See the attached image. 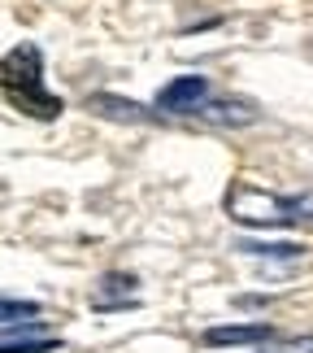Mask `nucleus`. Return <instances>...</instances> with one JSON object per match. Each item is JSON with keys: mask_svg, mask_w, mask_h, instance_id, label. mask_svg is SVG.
<instances>
[{"mask_svg": "<svg viewBox=\"0 0 313 353\" xmlns=\"http://www.w3.org/2000/svg\"><path fill=\"white\" fill-rule=\"evenodd\" d=\"M261 353H313V336H292V341H270Z\"/></svg>", "mask_w": 313, "mask_h": 353, "instance_id": "11", "label": "nucleus"}, {"mask_svg": "<svg viewBox=\"0 0 313 353\" xmlns=\"http://www.w3.org/2000/svg\"><path fill=\"white\" fill-rule=\"evenodd\" d=\"M205 101H209V79L205 74H179L157 92V110L161 114H192L196 118V110Z\"/></svg>", "mask_w": 313, "mask_h": 353, "instance_id": "3", "label": "nucleus"}, {"mask_svg": "<svg viewBox=\"0 0 313 353\" xmlns=\"http://www.w3.org/2000/svg\"><path fill=\"white\" fill-rule=\"evenodd\" d=\"M274 327L270 323H226V327H209L205 345L209 349H226V345H270Z\"/></svg>", "mask_w": 313, "mask_h": 353, "instance_id": "7", "label": "nucleus"}, {"mask_svg": "<svg viewBox=\"0 0 313 353\" xmlns=\"http://www.w3.org/2000/svg\"><path fill=\"white\" fill-rule=\"evenodd\" d=\"M48 349H61V341L48 327H39L35 319L13 323V327L0 332V353H48Z\"/></svg>", "mask_w": 313, "mask_h": 353, "instance_id": "6", "label": "nucleus"}, {"mask_svg": "<svg viewBox=\"0 0 313 353\" xmlns=\"http://www.w3.org/2000/svg\"><path fill=\"white\" fill-rule=\"evenodd\" d=\"M0 88L35 118H57L65 110L61 97H52L44 88V57L35 44H18L0 57Z\"/></svg>", "mask_w": 313, "mask_h": 353, "instance_id": "1", "label": "nucleus"}, {"mask_svg": "<svg viewBox=\"0 0 313 353\" xmlns=\"http://www.w3.org/2000/svg\"><path fill=\"white\" fill-rule=\"evenodd\" d=\"M39 314V301H22V296H0V323H31Z\"/></svg>", "mask_w": 313, "mask_h": 353, "instance_id": "10", "label": "nucleus"}, {"mask_svg": "<svg viewBox=\"0 0 313 353\" xmlns=\"http://www.w3.org/2000/svg\"><path fill=\"white\" fill-rule=\"evenodd\" d=\"M87 114H96L105 122H131V127H148V122H157L153 110H144L140 101L131 97H114V92H87Z\"/></svg>", "mask_w": 313, "mask_h": 353, "instance_id": "4", "label": "nucleus"}, {"mask_svg": "<svg viewBox=\"0 0 313 353\" xmlns=\"http://www.w3.org/2000/svg\"><path fill=\"white\" fill-rule=\"evenodd\" d=\"M135 288H140L135 275H127V270H109V275H100L96 288H91V310H122L127 301H135Z\"/></svg>", "mask_w": 313, "mask_h": 353, "instance_id": "8", "label": "nucleus"}, {"mask_svg": "<svg viewBox=\"0 0 313 353\" xmlns=\"http://www.w3.org/2000/svg\"><path fill=\"white\" fill-rule=\"evenodd\" d=\"M196 118L213 122V127H257L261 122V110L244 97H209L205 105L196 110Z\"/></svg>", "mask_w": 313, "mask_h": 353, "instance_id": "5", "label": "nucleus"}, {"mask_svg": "<svg viewBox=\"0 0 313 353\" xmlns=\"http://www.w3.org/2000/svg\"><path fill=\"white\" fill-rule=\"evenodd\" d=\"M226 214L244 227H288L313 219V196H274L252 183H235L226 192Z\"/></svg>", "mask_w": 313, "mask_h": 353, "instance_id": "2", "label": "nucleus"}, {"mask_svg": "<svg viewBox=\"0 0 313 353\" xmlns=\"http://www.w3.org/2000/svg\"><path fill=\"white\" fill-rule=\"evenodd\" d=\"M235 249L248 257H305V244L296 240H235Z\"/></svg>", "mask_w": 313, "mask_h": 353, "instance_id": "9", "label": "nucleus"}]
</instances>
